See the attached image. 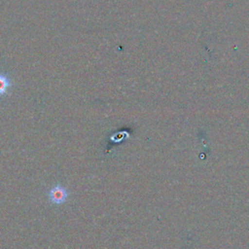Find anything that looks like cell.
Returning a JSON list of instances; mask_svg holds the SVG:
<instances>
[{
  "mask_svg": "<svg viewBox=\"0 0 249 249\" xmlns=\"http://www.w3.org/2000/svg\"><path fill=\"white\" fill-rule=\"evenodd\" d=\"M68 196V190L60 184H55L48 192L49 200L54 205H61L66 202Z\"/></svg>",
  "mask_w": 249,
  "mask_h": 249,
  "instance_id": "obj_1",
  "label": "cell"
},
{
  "mask_svg": "<svg viewBox=\"0 0 249 249\" xmlns=\"http://www.w3.org/2000/svg\"><path fill=\"white\" fill-rule=\"evenodd\" d=\"M12 85L11 79L6 74L0 72V97L5 96L8 93Z\"/></svg>",
  "mask_w": 249,
  "mask_h": 249,
  "instance_id": "obj_2",
  "label": "cell"
}]
</instances>
